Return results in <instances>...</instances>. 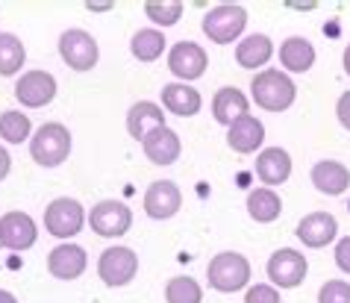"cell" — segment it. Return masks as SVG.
Returning <instances> with one entry per match:
<instances>
[{"label":"cell","mask_w":350,"mask_h":303,"mask_svg":"<svg viewBox=\"0 0 350 303\" xmlns=\"http://www.w3.org/2000/svg\"><path fill=\"white\" fill-rule=\"evenodd\" d=\"M250 94H254L256 106H262V109L286 112L288 106L295 103L297 89L283 71H277V68H265V71H259L254 77V83H250Z\"/></svg>","instance_id":"cell-1"},{"label":"cell","mask_w":350,"mask_h":303,"mask_svg":"<svg viewBox=\"0 0 350 303\" xmlns=\"http://www.w3.org/2000/svg\"><path fill=\"white\" fill-rule=\"evenodd\" d=\"M71 153V133L62 124H42L36 130V135L30 139V156L42 165V168H56L62 165Z\"/></svg>","instance_id":"cell-2"},{"label":"cell","mask_w":350,"mask_h":303,"mask_svg":"<svg viewBox=\"0 0 350 303\" xmlns=\"http://www.w3.org/2000/svg\"><path fill=\"white\" fill-rule=\"evenodd\" d=\"M247 27V12L239 3H221L215 9H209L203 18V33L209 36V42L215 44H230L245 33Z\"/></svg>","instance_id":"cell-3"},{"label":"cell","mask_w":350,"mask_h":303,"mask_svg":"<svg viewBox=\"0 0 350 303\" xmlns=\"http://www.w3.org/2000/svg\"><path fill=\"white\" fill-rule=\"evenodd\" d=\"M206 277L215 291H227L230 295V291H239L250 282V262L241 256V253H232V250L218 253V256L209 262Z\"/></svg>","instance_id":"cell-4"},{"label":"cell","mask_w":350,"mask_h":303,"mask_svg":"<svg viewBox=\"0 0 350 303\" xmlns=\"http://www.w3.org/2000/svg\"><path fill=\"white\" fill-rule=\"evenodd\" d=\"M85 224V212L83 203L74 198H56L51 207L44 209V230L56 239H71L83 230Z\"/></svg>","instance_id":"cell-5"},{"label":"cell","mask_w":350,"mask_h":303,"mask_svg":"<svg viewBox=\"0 0 350 303\" xmlns=\"http://www.w3.org/2000/svg\"><path fill=\"white\" fill-rule=\"evenodd\" d=\"M97 274L106 286L121 289L139 274V256L130 248H106L100 253V262H97Z\"/></svg>","instance_id":"cell-6"},{"label":"cell","mask_w":350,"mask_h":303,"mask_svg":"<svg viewBox=\"0 0 350 303\" xmlns=\"http://www.w3.org/2000/svg\"><path fill=\"white\" fill-rule=\"evenodd\" d=\"M89 224H92V230L97 233V236L118 239V236H124V233L130 230L133 212H130V207H124L121 200H100L97 207H92Z\"/></svg>","instance_id":"cell-7"},{"label":"cell","mask_w":350,"mask_h":303,"mask_svg":"<svg viewBox=\"0 0 350 303\" xmlns=\"http://www.w3.org/2000/svg\"><path fill=\"white\" fill-rule=\"evenodd\" d=\"M59 56L74 71H92L97 65V42L85 30H65L59 36Z\"/></svg>","instance_id":"cell-8"},{"label":"cell","mask_w":350,"mask_h":303,"mask_svg":"<svg viewBox=\"0 0 350 303\" xmlns=\"http://www.w3.org/2000/svg\"><path fill=\"white\" fill-rule=\"evenodd\" d=\"M306 271H309L306 256L291 248L271 253V259H268V277L280 289H297L306 280Z\"/></svg>","instance_id":"cell-9"},{"label":"cell","mask_w":350,"mask_h":303,"mask_svg":"<svg viewBox=\"0 0 350 303\" xmlns=\"http://www.w3.org/2000/svg\"><path fill=\"white\" fill-rule=\"evenodd\" d=\"M15 97L27 109H42L56 97V80L47 71H27L15 83Z\"/></svg>","instance_id":"cell-10"},{"label":"cell","mask_w":350,"mask_h":303,"mask_svg":"<svg viewBox=\"0 0 350 303\" xmlns=\"http://www.w3.org/2000/svg\"><path fill=\"white\" fill-rule=\"evenodd\" d=\"M0 239H3V248L15 250V253L30 250L38 239L36 221L27 212H6L3 218H0Z\"/></svg>","instance_id":"cell-11"},{"label":"cell","mask_w":350,"mask_h":303,"mask_svg":"<svg viewBox=\"0 0 350 303\" xmlns=\"http://www.w3.org/2000/svg\"><path fill=\"white\" fill-rule=\"evenodd\" d=\"M206 51H203L200 44H194V42H180V44H174L171 47V53H168V68H171V74L174 77H180V80H198V77L206 74Z\"/></svg>","instance_id":"cell-12"},{"label":"cell","mask_w":350,"mask_h":303,"mask_svg":"<svg viewBox=\"0 0 350 303\" xmlns=\"http://www.w3.org/2000/svg\"><path fill=\"white\" fill-rule=\"evenodd\" d=\"M183 207V194L171 180H157L150 183V189L144 192V212L153 221H168L180 212Z\"/></svg>","instance_id":"cell-13"},{"label":"cell","mask_w":350,"mask_h":303,"mask_svg":"<svg viewBox=\"0 0 350 303\" xmlns=\"http://www.w3.org/2000/svg\"><path fill=\"white\" fill-rule=\"evenodd\" d=\"M142 148H144V156H148L153 165H174L180 159L183 144H180V135L165 124V127H157V130H150L144 135Z\"/></svg>","instance_id":"cell-14"},{"label":"cell","mask_w":350,"mask_h":303,"mask_svg":"<svg viewBox=\"0 0 350 303\" xmlns=\"http://www.w3.org/2000/svg\"><path fill=\"white\" fill-rule=\"evenodd\" d=\"M85 265H89V256L80 244H59L47 256V271L56 280H77L85 271Z\"/></svg>","instance_id":"cell-15"},{"label":"cell","mask_w":350,"mask_h":303,"mask_svg":"<svg viewBox=\"0 0 350 303\" xmlns=\"http://www.w3.org/2000/svg\"><path fill=\"white\" fill-rule=\"evenodd\" d=\"M338 236V221L329 212H312L297 224V239L306 248H327Z\"/></svg>","instance_id":"cell-16"},{"label":"cell","mask_w":350,"mask_h":303,"mask_svg":"<svg viewBox=\"0 0 350 303\" xmlns=\"http://www.w3.org/2000/svg\"><path fill=\"white\" fill-rule=\"evenodd\" d=\"M262 142H265V127H262V121L254 118L250 112L241 115L227 133V144L236 153H256L262 148Z\"/></svg>","instance_id":"cell-17"},{"label":"cell","mask_w":350,"mask_h":303,"mask_svg":"<svg viewBox=\"0 0 350 303\" xmlns=\"http://www.w3.org/2000/svg\"><path fill=\"white\" fill-rule=\"evenodd\" d=\"M256 177L265 183V189L283 185L291 177V156L283 148H265L256 156Z\"/></svg>","instance_id":"cell-18"},{"label":"cell","mask_w":350,"mask_h":303,"mask_svg":"<svg viewBox=\"0 0 350 303\" xmlns=\"http://www.w3.org/2000/svg\"><path fill=\"white\" fill-rule=\"evenodd\" d=\"M162 106L180 118H191V115L200 112L203 106V97L198 89H191L186 83H168L162 89Z\"/></svg>","instance_id":"cell-19"},{"label":"cell","mask_w":350,"mask_h":303,"mask_svg":"<svg viewBox=\"0 0 350 303\" xmlns=\"http://www.w3.org/2000/svg\"><path fill=\"white\" fill-rule=\"evenodd\" d=\"M157 127H165V112L159 103L153 101H139L130 106L127 112V130L135 142H144V135L150 130H157Z\"/></svg>","instance_id":"cell-20"},{"label":"cell","mask_w":350,"mask_h":303,"mask_svg":"<svg viewBox=\"0 0 350 303\" xmlns=\"http://www.w3.org/2000/svg\"><path fill=\"white\" fill-rule=\"evenodd\" d=\"M312 183L321 194H345L347 185H350V171H347V165L333 162V159L315 162L312 165Z\"/></svg>","instance_id":"cell-21"},{"label":"cell","mask_w":350,"mask_h":303,"mask_svg":"<svg viewBox=\"0 0 350 303\" xmlns=\"http://www.w3.org/2000/svg\"><path fill=\"white\" fill-rule=\"evenodd\" d=\"M280 62L291 74H306L315 65V47L304 36H291L280 44Z\"/></svg>","instance_id":"cell-22"},{"label":"cell","mask_w":350,"mask_h":303,"mask_svg":"<svg viewBox=\"0 0 350 303\" xmlns=\"http://www.w3.org/2000/svg\"><path fill=\"white\" fill-rule=\"evenodd\" d=\"M271 56H274V44H271V38L265 33H254V36L241 38L239 47H236V62L241 68H250V71L268 65Z\"/></svg>","instance_id":"cell-23"},{"label":"cell","mask_w":350,"mask_h":303,"mask_svg":"<svg viewBox=\"0 0 350 303\" xmlns=\"http://www.w3.org/2000/svg\"><path fill=\"white\" fill-rule=\"evenodd\" d=\"M212 115H215L218 124L232 127L241 118V115H247V97L241 94L239 89H232V85H227V89H218L215 97H212Z\"/></svg>","instance_id":"cell-24"},{"label":"cell","mask_w":350,"mask_h":303,"mask_svg":"<svg viewBox=\"0 0 350 303\" xmlns=\"http://www.w3.org/2000/svg\"><path fill=\"white\" fill-rule=\"evenodd\" d=\"M280 212H283V200H280V194L274 189H254L247 194V215L254 218L256 224H271L280 218Z\"/></svg>","instance_id":"cell-25"},{"label":"cell","mask_w":350,"mask_h":303,"mask_svg":"<svg viewBox=\"0 0 350 303\" xmlns=\"http://www.w3.org/2000/svg\"><path fill=\"white\" fill-rule=\"evenodd\" d=\"M27 60L24 42L12 33H0V77H12L21 71V65Z\"/></svg>","instance_id":"cell-26"},{"label":"cell","mask_w":350,"mask_h":303,"mask_svg":"<svg viewBox=\"0 0 350 303\" xmlns=\"http://www.w3.org/2000/svg\"><path fill=\"white\" fill-rule=\"evenodd\" d=\"M130 51L139 62H157L165 51V36L159 30H139L130 42Z\"/></svg>","instance_id":"cell-27"},{"label":"cell","mask_w":350,"mask_h":303,"mask_svg":"<svg viewBox=\"0 0 350 303\" xmlns=\"http://www.w3.org/2000/svg\"><path fill=\"white\" fill-rule=\"evenodd\" d=\"M33 133V124L24 112H15V109H6L0 112V135L9 142V144H21L30 139Z\"/></svg>","instance_id":"cell-28"},{"label":"cell","mask_w":350,"mask_h":303,"mask_svg":"<svg viewBox=\"0 0 350 303\" xmlns=\"http://www.w3.org/2000/svg\"><path fill=\"white\" fill-rule=\"evenodd\" d=\"M165 300L168 303H203V289L191 277H171L165 282Z\"/></svg>","instance_id":"cell-29"},{"label":"cell","mask_w":350,"mask_h":303,"mask_svg":"<svg viewBox=\"0 0 350 303\" xmlns=\"http://www.w3.org/2000/svg\"><path fill=\"white\" fill-rule=\"evenodd\" d=\"M144 15L159 27H174L183 18V3L180 0H148L144 3Z\"/></svg>","instance_id":"cell-30"},{"label":"cell","mask_w":350,"mask_h":303,"mask_svg":"<svg viewBox=\"0 0 350 303\" xmlns=\"http://www.w3.org/2000/svg\"><path fill=\"white\" fill-rule=\"evenodd\" d=\"M318 303H350V282L329 280L318 291Z\"/></svg>","instance_id":"cell-31"},{"label":"cell","mask_w":350,"mask_h":303,"mask_svg":"<svg viewBox=\"0 0 350 303\" xmlns=\"http://www.w3.org/2000/svg\"><path fill=\"white\" fill-rule=\"evenodd\" d=\"M245 303H280V291L274 286H265V282H256L247 289Z\"/></svg>","instance_id":"cell-32"},{"label":"cell","mask_w":350,"mask_h":303,"mask_svg":"<svg viewBox=\"0 0 350 303\" xmlns=\"http://www.w3.org/2000/svg\"><path fill=\"white\" fill-rule=\"evenodd\" d=\"M336 265H338V271L350 274V236L338 239V244H336Z\"/></svg>","instance_id":"cell-33"},{"label":"cell","mask_w":350,"mask_h":303,"mask_svg":"<svg viewBox=\"0 0 350 303\" xmlns=\"http://www.w3.org/2000/svg\"><path fill=\"white\" fill-rule=\"evenodd\" d=\"M336 115H338V124H342L345 130L350 133V92H345L342 97H338V103H336Z\"/></svg>","instance_id":"cell-34"},{"label":"cell","mask_w":350,"mask_h":303,"mask_svg":"<svg viewBox=\"0 0 350 303\" xmlns=\"http://www.w3.org/2000/svg\"><path fill=\"white\" fill-rule=\"evenodd\" d=\"M9 168H12V159H9V153L0 148V180H3L6 174H9Z\"/></svg>","instance_id":"cell-35"},{"label":"cell","mask_w":350,"mask_h":303,"mask_svg":"<svg viewBox=\"0 0 350 303\" xmlns=\"http://www.w3.org/2000/svg\"><path fill=\"white\" fill-rule=\"evenodd\" d=\"M0 303H18L12 291H6V289H0Z\"/></svg>","instance_id":"cell-36"},{"label":"cell","mask_w":350,"mask_h":303,"mask_svg":"<svg viewBox=\"0 0 350 303\" xmlns=\"http://www.w3.org/2000/svg\"><path fill=\"white\" fill-rule=\"evenodd\" d=\"M345 71L350 74V44L345 47Z\"/></svg>","instance_id":"cell-37"},{"label":"cell","mask_w":350,"mask_h":303,"mask_svg":"<svg viewBox=\"0 0 350 303\" xmlns=\"http://www.w3.org/2000/svg\"><path fill=\"white\" fill-rule=\"evenodd\" d=\"M0 248H3V239H0Z\"/></svg>","instance_id":"cell-38"}]
</instances>
